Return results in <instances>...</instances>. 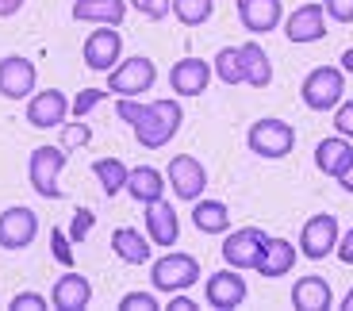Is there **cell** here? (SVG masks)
Wrapping results in <instances>:
<instances>
[{
	"label": "cell",
	"instance_id": "6da1fadb",
	"mask_svg": "<svg viewBox=\"0 0 353 311\" xmlns=\"http://www.w3.org/2000/svg\"><path fill=\"white\" fill-rule=\"evenodd\" d=\"M181 123H185V108L176 104V100H150V104H142V116L134 119L131 131L139 139V146L161 150V146H169L176 139Z\"/></svg>",
	"mask_w": 353,
	"mask_h": 311
},
{
	"label": "cell",
	"instance_id": "7a4b0ae2",
	"mask_svg": "<svg viewBox=\"0 0 353 311\" xmlns=\"http://www.w3.org/2000/svg\"><path fill=\"white\" fill-rule=\"evenodd\" d=\"M246 146L265 161H281L296 150V131H292V123H284V119H276V116H261V119L250 123Z\"/></svg>",
	"mask_w": 353,
	"mask_h": 311
},
{
	"label": "cell",
	"instance_id": "3957f363",
	"mask_svg": "<svg viewBox=\"0 0 353 311\" xmlns=\"http://www.w3.org/2000/svg\"><path fill=\"white\" fill-rule=\"evenodd\" d=\"M300 97L311 112H334L345 100V70L342 66H315V70L303 77Z\"/></svg>",
	"mask_w": 353,
	"mask_h": 311
},
{
	"label": "cell",
	"instance_id": "277c9868",
	"mask_svg": "<svg viewBox=\"0 0 353 311\" xmlns=\"http://www.w3.org/2000/svg\"><path fill=\"white\" fill-rule=\"evenodd\" d=\"M65 169V146H35L31 158H27V181L43 200H62V177Z\"/></svg>",
	"mask_w": 353,
	"mask_h": 311
},
{
	"label": "cell",
	"instance_id": "5b68a950",
	"mask_svg": "<svg viewBox=\"0 0 353 311\" xmlns=\"http://www.w3.org/2000/svg\"><path fill=\"white\" fill-rule=\"evenodd\" d=\"M154 85H158V66L146 54L123 58V62L108 73V92H115V97H146Z\"/></svg>",
	"mask_w": 353,
	"mask_h": 311
},
{
	"label": "cell",
	"instance_id": "8992f818",
	"mask_svg": "<svg viewBox=\"0 0 353 311\" xmlns=\"http://www.w3.org/2000/svg\"><path fill=\"white\" fill-rule=\"evenodd\" d=\"M196 281H200V261L192 258V254H176V250H169L165 258H158L150 265V285L158 288V292L173 296V292H185V288H192Z\"/></svg>",
	"mask_w": 353,
	"mask_h": 311
},
{
	"label": "cell",
	"instance_id": "52a82bcc",
	"mask_svg": "<svg viewBox=\"0 0 353 311\" xmlns=\"http://www.w3.org/2000/svg\"><path fill=\"white\" fill-rule=\"evenodd\" d=\"M338 239H342L338 219L330 212H319V215H311V219L303 223V231H300V254L307 261H323V258H330V254L338 250Z\"/></svg>",
	"mask_w": 353,
	"mask_h": 311
},
{
	"label": "cell",
	"instance_id": "ba28073f",
	"mask_svg": "<svg viewBox=\"0 0 353 311\" xmlns=\"http://www.w3.org/2000/svg\"><path fill=\"white\" fill-rule=\"evenodd\" d=\"M81 58H85V66L92 73H112L115 66L123 62V35H119V27H97L85 39V46H81Z\"/></svg>",
	"mask_w": 353,
	"mask_h": 311
},
{
	"label": "cell",
	"instance_id": "9c48e42d",
	"mask_svg": "<svg viewBox=\"0 0 353 311\" xmlns=\"http://www.w3.org/2000/svg\"><path fill=\"white\" fill-rule=\"evenodd\" d=\"M70 104L73 100L62 89H39L27 97V123L35 127V131H54V127H62L73 116Z\"/></svg>",
	"mask_w": 353,
	"mask_h": 311
},
{
	"label": "cell",
	"instance_id": "30bf717a",
	"mask_svg": "<svg viewBox=\"0 0 353 311\" xmlns=\"http://www.w3.org/2000/svg\"><path fill=\"white\" fill-rule=\"evenodd\" d=\"M250 296L246 281H242V269H219V273H212L208 281H203V303L215 311H234L242 308Z\"/></svg>",
	"mask_w": 353,
	"mask_h": 311
},
{
	"label": "cell",
	"instance_id": "8fae6325",
	"mask_svg": "<svg viewBox=\"0 0 353 311\" xmlns=\"http://www.w3.org/2000/svg\"><path fill=\"white\" fill-rule=\"evenodd\" d=\"M169 188H173L176 200L196 204L203 196V188H208V169H203V161L192 158V154H176L169 161Z\"/></svg>",
	"mask_w": 353,
	"mask_h": 311
},
{
	"label": "cell",
	"instance_id": "7c38bea8",
	"mask_svg": "<svg viewBox=\"0 0 353 311\" xmlns=\"http://www.w3.org/2000/svg\"><path fill=\"white\" fill-rule=\"evenodd\" d=\"M39 239V215L23 204L0 212V250H27Z\"/></svg>",
	"mask_w": 353,
	"mask_h": 311
},
{
	"label": "cell",
	"instance_id": "4fadbf2b",
	"mask_svg": "<svg viewBox=\"0 0 353 311\" xmlns=\"http://www.w3.org/2000/svg\"><path fill=\"white\" fill-rule=\"evenodd\" d=\"M39 85V70L23 54H8L0 58V97L4 100H27Z\"/></svg>",
	"mask_w": 353,
	"mask_h": 311
},
{
	"label": "cell",
	"instance_id": "5bb4252c",
	"mask_svg": "<svg viewBox=\"0 0 353 311\" xmlns=\"http://www.w3.org/2000/svg\"><path fill=\"white\" fill-rule=\"evenodd\" d=\"M265 239H269V234H265L261 227H239V231H230L227 239H223V261H227L230 269H257Z\"/></svg>",
	"mask_w": 353,
	"mask_h": 311
},
{
	"label": "cell",
	"instance_id": "9a60e30c",
	"mask_svg": "<svg viewBox=\"0 0 353 311\" xmlns=\"http://www.w3.org/2000/svg\"><path fill=\"white\" fill-rule=\"evenodd\" d=\"M327 8L323 4H300V8H292V16L284 19V39L296 46L303 43H319V39L327 35Z\"/></svg>",
	"mask_w": 353,
	"mask_h": 311
},
{
	"label": "cell",
	"instance_id": "2e32d148",
	"mask_svg": "<svg viewBox=\"0 0 353 311\" xmlns=\"http://www.w3.org/2000/svg\"><path fill=\"white\" fill-rule=\"evenodd\" d=\"M212 62H203V58H181L169 70V85H173L176 97H203L212 85Z\"/></svg>",
	"mask_w": 353,
	"mask_h": 311
},
{
	"label": "cell",
	"instance_id": "e0dca14e",
	"mask_svg": "<svg viewBox=\"0 0 353 311\" xmlns=\"http://www.w3.org/2000/svg\"><path fill=\"white\" fill-rule=\"evenodd\" d=\"M239 19L250 35H269L284 23V4L281 0H239Z\"/></svg>",
	"mask_w": 353,
	"mask_h": 311
},
{
	"label": "cell",
	"instance_id": "ac0fdd59",
	"mask_svg": "<svg viewBox=\"0 0 353 311\" xmlns=\"http://www.w3.org/2000/svg\"><path fill=\"white\" fill-rule=\"evenodd\" d=\"M92 303V285L81 273H62L50 288V308L54 311H85Z\"/></svg>",
	"mask_w": 353,
	"mask_h": 311
},
{
	"label": "cell",
	"instance_id": "d6986e66",
	"mask_svg": "<svg viewBox=\"0 0 353 311\" xmlns=\"http://www.w3.org/2000/svg\"><path fill=\"white\" fill-rule=\"evenodd\" d=\"M146 234H150V242L161 250L176 246V239H181V219H176L173 204H165V200L146 204Z\"/></svg>",
	"mask_w": 353,
	"mask_h": 311
},
{
	"label": "cell",
	"instance_id": "ffe728a7",
	"mask_svg": "<svg viewBox=\"0 0 353 311\" xmlns=\"http://www.w3.org/2000/svg\"><path fill=\"white\" fill-rule=\"evenodd\" d=\"M296 258H300V246H292L288 239H265V250L261 258H257V273L269 277V281H276V277L292 273V265H296Z\"/></svg>",
	"mask_w": 353,
	"mask_h": 311
},
{
	"label": "cell",
	"instance_id": "44dd1931",
	"mask_svg": "<svg viewBox=\"0 0 353 311\" xmlns=\"http://www.w3.org/2000/svg\"><path fill=\"white\" fill-rule=\"evenodd\" d=\"M73 19L97 27H119L127 19V0H73Z\"/></svg>",
	"mask_w": 353,
	"mask_h": 311
},
{
	"label": "cell",
	"instance_id": "7402d4cb",
	"mask_svg": "<svg viewBox=\"0 0 353 311\" xmlns=\"http://www.w3.org/2000/svg\"><path fill=\"white\" fill-rule=\"evenodd\" d=\"M292 308L296 311H330L334 308L330 281H323V277H300L292 285Z\"/></svg>",
	"mask_w": 353,
	"mask_h": 311
},
{
	"label": "cell",
	"instance_id": "603a6c76",
	"mask_svg": "<svg viewBox=\"0 0 353 311\" xmlns=\"http://www.w3.org/2000/svg\"><path fill=\"white\" fill-rule=\"evenodd\" d=\"M112 250H115V258L127 261V265H146L154 254V242H150V234H139V227H115Z\"/></svg>",
	"mask_w": 353,
	"mask_h": 311
},
{
	"label": "cell",
	"instance_id": "cb8c5ba5",
	"mask_svg": "<svg viewBox=\"0 0 353 311\" xmlns=\"http://www.w3.org/2000/svg\"><path fill=\"white\" fill-rule=\"evenodd\" d=\"M127 192H131L134 204H158V200H165V173L154 165H134L131 177H127Z\"/></svg>",
	"mask_w": 353,
	"mask_h": 311
},
{
	"label": "cell",
	"instance_id": "d4e9b609",
	"mask_svg": "<svg viewBox=\"0 0 353 311\" xmlns=\"http://www.w3.org/2000/svg\"><path fill=\"white\" fill-rule=\"evenodd\" d=\"M350 158H353V143L345 134L323 139V143L315 146V165H319V173H327V177H338V173L350 165Z\"/></svg>",
	"mask_w": 353,
	"mask_h": 311
},
{
	"label": "cell",
	"instance_id": "484cf974",
	"mask_svg": "<svg viewBox=\"0 0 353 311\" xmlns=\"http://www.w3.org/2000/svg\"><path fill=\"white\" fill-rule=\"evenodd\" d=\"M192 223L200 234H227L230 231V208L223 200H196L192 204Z\"/></svg>",
	"mask_w": 353,
	"mask_h": 311
},
{
	"label": "cell",
	"instance_id": "4316f807",
	"mask_svg": "<svg viewBox=\"0 0 353 311\" xmlns=\"http://www.w3.org/2000/svg\"><path fill=\"white\" fill-rule=\"evenodd\" d=\"M242 66H246V85L250 89H269L273 85V62L261 50V43H242Z\"/></svg>",
	"mask_w": 353,
	"mask_h": 311
},
{
	"label": "cell",
	"instance_id": "83f0119b",
	"mask_svg": "<svg viewBox=\"0 0 353 311\" xmlns=\"http://www.w3.org/2000/svg\"><path fill=\"white\" fill-rule=\"evenodd\" d=\"M92 173H97V181H100V188H104L108 200L119 196V192H127V177H131V169H127L119 158H97V161H92Z\"/></svg>",
	"mask_w": 353,
	"mask_h": 311
},
{
	"label": "cell",
	"instance_id": "f1b7e54d",
	"mask_svg": "<svg viewBox=\"0 0 353 311\" xmlns=\"http://www.w3.org/2000/svg\"><path fill=\"white\" fill-rule=\"evenodd\" d=\"M212 70H215V77H219L227 89L246 85V66H242V50H239V46H223V50L215 54Z\"/></svg>",
	"mask_w": 353,
	"mask_h": 311
},
{
	"label": "cell",
	"instance_id": "f546056e",
	"mask_svg": "<svg viewBox=\"0 0 353 311\" xmlns=\"http://www.w3.org/2000/svg\"><path fill=\"white\" fill-rule=\"evenodd\" d=\"M215 12V0H173V16L185 27H203Z\"/></svg>",
	"mask_w": 353,
	"mask_h": 311
},
{
	"label": "cell",
	"instance_id": "4dcf8cb0",
	"mask_svg": "<svg viewBox=\"0 0 353 311\" xmlns=\"http://www.w3.org/2000/svg\"><path fill=\"white\" fill-rule=\"evenodd\" d=\"M108 97V89H81L77 92V100H73L70 104V112H73V119H85L88 112H92V108L100 104V100Z\"/></svg>",
	"mask_w": 353,
	"mask_h": 311
},
{
	"label": "cell",
	"instance_id": "1f68e13d",
	"mask_svg": "<svg viewBox=\"0 0 353 311\" xmlns=\"http://www.w3.org/2000/svg\"><path fill=\"white\" fill-rule=\"evenodd\" d=\"M92 143V127H85L77 119V123H62V146L65 150H73V146H88Z\"/></svg>",
	"mask_w": 353,
	"mask_h": 311
},
{
	"label": "cell",
	"instance_id": "d6a6232c",
	"mask_svg": "<svg viewBox=\"0 0 353 311\" xmlns=\"http://www.w3.org/2000/svg\"><path fill=\"white\" fill-rule=\"evenodd\" d=\"M119 311H161V303L154 292H127L119 300Z\"/></svg>",
	"mask_w": 353,
	"mask_h": 311
},
{
	"label": "cell",
	"instance_id": "836d02e7",
	"mask_svg": "<svg viewBox=\"0 0 353 311\" xmlns=\"http://www.w3.org/2000/svg\"><path fill=\"white\" fill-rule=\"evenodd\" d=\"M70 234L62 231V227H50V250H54V258L62 261V265H73V246H70Z\"/></svg>",
	"mask_w": 353,
	"mask_h": 311
},
{
	"label": "cell",
	"instance_id": "e575fe53",
	"mask_svg": "<svg viewBox=\"0 0 353 311\" xmlns=\"http://www.w3.org/2000/svg\"><path fill=\"white\" fill-rule=\"evenodd\" d=\"M127 4H134L146 19H165L173 12V0H127Z\"/></svg>",
	"mask_w": 353,
	"mask_h": 311
},
{
	"label": "cell",
	"instance_id": "d590c367",
	"mask_svg": "<svg viewBox=\"0 0 353 311\" xmlns=\"http://www.w3.org/2000/svg\"><path fill=\"white\" fill-rule=\"evenodd\" d=\"M8 308H12V311H46L50 303H46L43 292H16Z\"/></svg>",
	"mask_w": 353,
	"mask_h": 311
},
{
	"label": "cell",
	"instance_id": "8d00e7d4",
	"mask_svg": "<svg viewBox=\"0 0 353 311\" xmlns=\"http://www.w3.org/2000/svg\"><path fill=\"white\" fill-rule=\"evenodd\" d=\"M334 131L345 134L353 143V100H342V104L334 108Z\"/></svg>",
	"mask_w": 353,
	"mask_h": 311
},
{
	"label": "cell",
	"instance_id": "74e56055",
	"mask_svg": "<svg viewBox=\"0 0 353 311\" xmlns=\"http://www.w3.org/2000/svg\"><path fill=\"white\" fill-rule=\"evenodd\" d=\"M92 212H88V208H77V215H73V223H70V239L73 242H85L88 239V231H92Z\"/></svg>",
	"mask_w": 353,
	"mask_h": 311
},
{
	"label": "cell",
	"instance_id": "f35d334b",
	"mask_svg": "<svg viewBox=\"0 0 353 311\" xmlns=\"http://www.w3.org/2000/svg\"><path fill=\"white\" fill-rule=\"evenodd\" d=\"M323 8L334 23H353V0H323Z\"/></svg>",
	"mask_w": 353,
	"mask_h": 311
},
{
	"label": "cell",
	"instance_id": "ab89813d",
	"mask_svg": "<svg viewBox=\"0 0 353 311\" xmlns=\"http://www.w3.org/2000/svg\"><path fill=\"white\" fill-rule=\"evenodd\" d=\"M334 254H338V261H342V265H353V227L342 234V239H338V250H334Z\"/></svg>",
	"mask_w": 353,
	"mask_h": 311
},
{
	"label": "cell",
	"instance_id": "60d3db41",
	"mask_svg": "<svg viewBox=\"0 0 353 311\" xmlns=\"http://www.w3.org/2000/svg\"><path fill=\"white\" fill-rule=\"evenodd\" d=\"M165 308H169V311H200V303H196L192 296H185V292H173Z\"/></svg>",
	"mask_w": 353,
	"mask_h": 311
},
{
	"label": "cell",
	"instance_id": "b9f144b4",
	"mask_svg": "<svg viewBox=\"0 0 353 311\" xmlns=\"http://www.w3.org/2000/svg\"><path fill=\"white\" fill-rule=\"evenodd\" d=\"M334 181H338V185H342V192H350V196H353V158H350V165H345V169H342V173H338Z\"/></svg>",
	"mask_w": 353,
	"mask_h": 311
},
{
	"label": "cell",
	"instance_id": "7bdbcfd3",
	"mask_svg": "<svg viewBox=\"0 0 353 311\" xmlns=\"http://www.w3.org/2000/svg\"><path fill=\"white\" fill-rule=\"evenodd\" d=\"M19 8H23V0H0V19H8V16H16Z\"/></svg>",
	"mask_w": 353,
	"mask_h": 311
},
{
	"label": "cell",
	"instance_id": "ee69618b",
	"mask_svg": "<svg viewBox=\"0 0 353 311\" xmlns=\"http://www.w3.org/2000/svg\"><path fill=\"white\" fill-rule=\"evenodd\" d=\"M342 70H345V73H353V46L342 54Z\"/></svg>",
	"mask_w": 353,
	"mask_h": 311
},
{
	"label": "cell",
	"instance_id": "f6af8a7d",
	"mask_svg": "<svg viewBox=\"0 0 353 311\" xmlns=\"http://www.w3.org/2000/svg\"><path fill=\"white\" fill-rule=\"evenodd\" d=\"M338 308H342V311H353V288L342 296V303H338Z\"/></svg>",
	"mask_w": 353,
	"mask_h": 311
}]
</instances>
